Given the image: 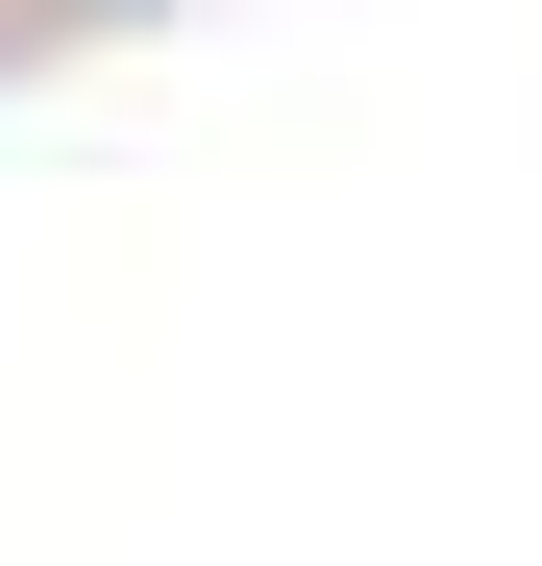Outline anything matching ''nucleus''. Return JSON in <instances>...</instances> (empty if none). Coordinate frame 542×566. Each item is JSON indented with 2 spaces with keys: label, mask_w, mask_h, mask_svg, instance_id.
Listing matches in <instances>:
<instances>
[]
</instances>
